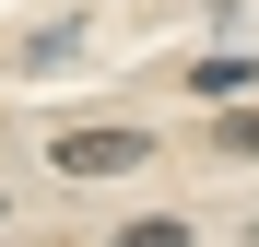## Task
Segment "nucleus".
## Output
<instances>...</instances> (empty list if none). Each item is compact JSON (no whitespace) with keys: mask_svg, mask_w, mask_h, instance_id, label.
Returning a JSON list of instances; mask_svg holds the SVG:
<instances>
[{"mask_svg":"<svg viewBox=\"0 0 259 247\" xmlns=\"http://www.w3.org/2000/svg\"><path fill=\"white\" fill-rule=\"evenodd\" d=\"M224 165H259V106H224Z\"/></svg>","mask_w":259,"mask_h":247,"instance_id":"4","label":"nucleus"},{"mask_svg":"<svg viewBox=\"0 0 259 247\" xmlns=\"http://www.w3.org/2000/svg\"><path fill=\"white\" fill-rule=\"evenodd\" d=\"M247 82H259L247 59H189V94H212V106H224V94H247Z\"/></svg>","mask_w":259,"mask_h":247,"instance_id":"2","label":"nucleus"},{"mask_svg":"<svg viewBox=\"0 0 259 247\" xmlns=\"http://www.w3.org/2000/svg\"><path fill=\"white\" fill-rule=\"evenodd\" d=\"M48 165H59V177H130V165H153V141L142 130H59Z\"/></svg>","mask_w":259,"mask_h":247,"instance_id":"1","label":"nucleus"},{"mask_svg":"<svg viewBox=\"0 0 259 247\" xmlns=\"http://www.w3.org/2000/svg\"><path fill=\"white\" fill-rule=\"evenodd\" d=\"M106 247H189V224H177V212H142V224H118Z\"/></svg>","mask_w":259,"mask_h":247,"instance_id":"3","label":"nucleus"}]
</instances>
